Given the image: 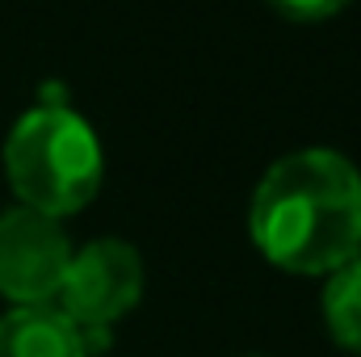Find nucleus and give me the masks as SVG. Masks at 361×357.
Masks as SVG:
<instances>
[{
  "label": "nucleus",
  "mask_w": 361,
  "mask_h": 357,
  "mask_svg": "<svg viewBox=\"0 0 361 357\" xmlns=\"http://www.w3.org/2000/svg\"><path fill=\"white\" fill-rule=\"evenodd\" d=\"M248 231L269 265L328 277L361 257V173L332 147H298L273 160L252 193Z\"/></svg>",
  "instance_id": "f257e3e1"
},
{
  "label": "nucleus",
  "mask_w": 361,
  "mask_h": 357,
  "mask_svg": "<svg viewBox=\"0 0 361 357\" xmlns=\"http://www.w3.org/2000/svg\"><path fill=\"white\" fill-rule=\"evenodd\" d=\"M72 253L76 248L59 219L8 206L0 214V298H8V307L55 303Z\"/></svg>",
  "instance_id": "20e7f679"
},
{
  "label": "nucleus",
  "mask_w": 361,
  "mask_h": 357,
  "mask_svg": "<svg viewBox=\"0 0 361 357\" xmlns=\"http://www.w3.org/2000/svg\"><path fill=\"white\" fill-rule=\"evenodd\" d=\"M0 357H89L80 328L55 307H8L0 315Z\"/></svg>",
  "instance_id": "39448f33"
},
{
  "label": "nucleus",
  "mask_w": 361,
  "mask_h": 357,
  "mask_svg": "<svg viewBox=\"0 0 361 357\" xmlns=\"http://www.w3.org/2000/svg\"><path fill=\"white\" fill-rule=\"evenodd\" d=\"M105 177L101 139L85 114L68 105L34 101L4 135V181L17 206L51 219L80 214Z\"/></svg>",
  "instance_id": "f03ea898"
},
{
  "label": "nucleus",
  "mask_w": 361,
  "mask_h": 357,
  "mask_svg": "<svg viewBox=\"0 0 361 357\" xmlns=\"http://www.w3.org/2000/svg\"><path fill=\"white\" fill-rule=\"evenodd\" d=\"M265 4L294 25H319V21H332L349 0H265Z\"/></svg>",
  "instance_id": "0eeeda50"
},
{
  "label": "nucleus",
  "mask_w": 361,
  "mask_h": 357,
  "mask_svg": "<svg viewBox=\"0 0 361 357\" xmlns=\"http://www.w3.org/2000/svg\"><path fill=\"white\" fill-rule=\"evenodd\" d=\"M143 298V257L135 244L101 236L72 253L55 307L76 328H114Z\"/></svg>",
  "instance_id": "7ed1b4c3"
},
{
  "label": "nucleus",
  "mask_w": 361,
  "mask_h": 357,
  "mask_svg": "<svg viewBox=\"0 0 361 357\" xmlns=\"http://www.w3.org/2000/svg\"><path fill=\"white\" fill-rule=\"evenodd\" d=\"M319 307H324L328 337L345 353L361 357V257H353V261H345L341 269L328 273Z\"/></svg>",
  "instance_id": "423d86ee"
}]
</instances>
